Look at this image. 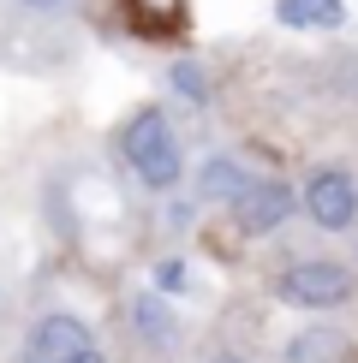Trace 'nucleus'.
<instances>
[{"label": "nucleus", "mask_w": 358, "mask_h": 363, "mask_svg": "<svg viewBox=\"0 0 358 363\" xmlns=\"http://www.w3.org/2000/svg\"><path fill=\"white\" fill-rule=\"evenodd\" d=\"M119 149H126L131 173H138L149 191L179 185V138H173V125H168V113H161V108H143L138 119H131L126 138H119Z\"/></svg>", "instance_id": "f257e3e1"}, {"label": "nucleus", "mask_w": 358, "mask_h": 363, "mask_svg": "<svg viewBox=\"0 0 358 363\" xmlns=\"http://www.w3.org/2000/svg\"><path fill=\"white\" fill-rule=\"evenodd\" d=\"M275 298L281 304H293V310H335V304H347L352 298V274L340 262H293L287 274L275 280Z\"/></svg>", "instance_id": "f03ea898"}, {"label": "nucleus", "mask_w": 358, "mask_h": 363, "mask_svg": "<svg viewBox=\"0 0 358 363\" xmlns=\"http://www.w3.org/2000/svg\"><path fill=\"white\" fill-rule=\"evenodd\" d=\"M305 215L317 220L322 233L352 226V220H358V185H352V173H340V167L310 173V179H305Z\"/></svg>", "instance_id": "7ed1b4c3"}, {"label": "nucleus", "mask_w": 358, "mask_h": 363, "mask_svg": "<svg viewBox=\"0 0 358 363\" xmlns=\"http://www.w3.org/2000/svg\"><path fill=\"white\" fill-rule=\"evenodd\" d=\"M84 352H96V334L78 315H42L24 340V363H78Z\"/></svg>", "instance_id": "20e7f679"}, {"label": "nucleus", "mask_w": 358, "mask_h": 363, "mask_svg": "<svg viewBox=\"0 0 358 363\" xmlns=\"http://www.w3.org/2000/svg\"><path fill=\"white\" fill-rule=\"evenodd\" d=\"M293 203H298L293 185H281V179H251V185L233 196V220H239V233L263 238V233H275V226L293 215Z\"/></svg>", "instance_id": "39448f33"}, {"label": "nucleus", "mask_w": 358, "mask_h": 363, "mask_svg": "<svg viewBox=\"0 0 358 363\" xmlns=\"http://www.w3.org/2000/svg\"><path fill=\"white\" fill-rule=\"evenodd\" d=\"M251 179H245V167H239L233 155H209L203 161V179H197V191L209 196V203H233L239 191H245Z\"/></svg>", "instance_id": "423d86ee"}, {"label": "nucleus", "mask_w": 358, "mask_h": 363, "mask_svg": "<svg viewBox=\"0 0 358 363\" xmlns=\"http://www.w3.org/2000/svg\"><path fill=\"white\" fill-rule=\"evenodd\" d=\"M340 357H347L340 328H305V334L287 345V363H340Z\"/></svg>", "instance_id": "0eeeda50"}, {"label": "nucleus", "mask_w": 358, "mask_h": 363, "mask_svg": "<svg viewBox=\"0 0 358 363\" xmlns=\"http://www.w3.org/2000/svg\"><path fill=\"white\" fill-rule=\"evenodd\" d=\"M275 18L281 24H328V30H335L340 18H347V12H340V0H275Z\"/></svg>", "instance_id": "6e6552de"}, {"label": "nucleus", "mask_w": 358, "mask_h": 363, "mask_svg": "<svg viewBox=\"0 0 358 363\" xmlns=\"http://www.w3.org/2000/svg\"><path fill=\"white\" fill-rule=\"evenodd\" d=\"M131 315H138V334H143L149 345H168V340H173V322H168V310H161V298H138Z\"/></svg>", "instance_id": "1a4fd4ad"}, {"label": "nucleus", "mask_w": 358, "mask_h": 363, "mask_svg": "<svg viewBox=\"0 0 358 363\" xmlns=\"http://www.w3.org/2000/svg\"><path fill=\"white\" fill-rule=\"evenodd\" d=\"M168 78H173V89H179L185 101H209V84H203V72L191 66V60H173V72H168Z\"/></svg>", "instance_id": "9d476101"}, {"label": "nucleus", "mask_w": 358, "mask_h": 363, "mask_svg": "<svg viewBox=\"0 0 358 363\" xmlns=\"http://www.w3.org/2000/svg\"><path fill=\"white\" fill-rule=\"evenodd\" d=\"M156 286H161V292H185V262H161L156 268Z\"/></svg>", "instance_id": "9b49d317"}, {"label": "nucleus", "mask_w": 358, "mask_h": 363, "mask_svg": "<svg viewBox=\"0 0 358 363\" xmlns=\"http://www.w3.org/2000/svg\"><path fill=\"white\" fill-rule=\"evenodd\" d=\"M131 6H138V18L149 24V6H168V12H173V0H131Z\"/></svg>", "instance_id": "f8f14e48"}, {"label": "nucleus", "mask_w": 358, "mask_h": 363, "mask_svg": "<svg viewBox=\"0 0 358 363\" xmlns=\"http://www.w3.org/2000/svg\"><path fill=\"white\" fill-rule=\"evenodd\" d=\"M24 6H36V12H60L66 0H24Z\"/></svg>", "instance_id": "ddd939ff"}, {"label": "nucleus", "mask_w": 358, "mask_h": 363, "mask_svg": "<svg viewBox=\"0 0 358 363\" xmlns=\"http://www.w3.org/2000/svg\"><path fill=\"white\" fill-rule=\"evenodd\" d=\"M209 363H245V357H233V352H215V357H209Z\"/></svg>", "instance_id": "4468645a"}, {"label": "nucleus", "mask_w": 358, "mask_h": 363, "mask_svg": "<svg viewBox=\"0 0 358 363\" xmlns=\"http://www.w3.org/2000/svg\"><path fill=\"white\" fill-rule=\"evenodd\" d=\"M78 363H108V357H102V352H84V357H78Z\"/></svg>", "instance_id": "2eb2a0df"}]
</instances>
